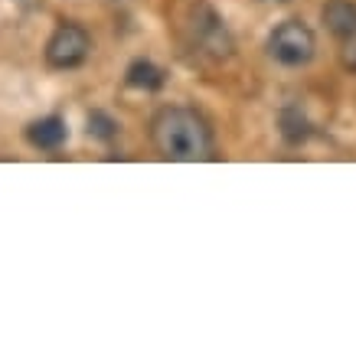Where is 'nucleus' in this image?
Segmentation results:
<instances>
[{"label":"nucleus","mask_w":356,"mask_h":356,"mask_svg":"<svg viewBox=\"0 0 356 356\" xmlns=\"http://www.w3.org/2000/svg\"><path fill=\"white\" fill-rule=\"evenodd\" d=\"M151 140L163 161H209L213 157V131L206 118L184 105H167L154 115L151 121Z\"/></svg>","instance_id":"f257e3e1"},{"label":"nucleus","mask_w":356,"mask_h":356,"mask_svg":"<svg viewBox=\"0 0 356 356\" xmlns=\"http://www.w3.org/2000/svg\"><path fill=\"white\" fill-rule=\"evenodd\" d=\"M317 53V36L307 23L301 20H284L278 23L268 36V56L275 63L288 65V69H301Z\"/></svg>","instance_id":"f03ea898"},{"label":"nucleus","mask_w":356,"mask_h":356,"mask_svg":"<svg viewBox=\"0 0 356 356\" xmlns=\"http://www.w3.org/2000/svg\"><path fill=\"white\" fill-rule=\"evenodd\" d=\"M92 53V36L86 26L65 20L53 30V36L46 40V63L53 69H79Z\"/></svg>","instance_id":"7ed1b4c3"},{"label":"nucleus","mask_w":356,"mask_h":356,"mask_svg":"<svg viewBox=\"0 0 356 356\" xmlns=\"http://www.w3.org/2000/svg\"><path fill=\"white\" fill-rule=\"evenodd\" d=\"M193 43L200 46V53H206L209 59H219V63L229 59L232 49H236L226 20L213 7H206V3H200L193 13Z\"/></svg>","instance_id":"20e7f679"},{"label":"nucleus","mask_w":356,"mask_h":356,"mask_svg":"<svg viewBox=\"0 0 356 356\" xmlns=\"http://www.w3.org/2000/svg\"><path fill=\"white\" fill-rule=\"evenodd\" d=\"M321 20L337 40H356V3L353 0H327Z\"/></svg>","instance_id":"39448f33"},{"label":"nucleus","mask_w":356,"mask_h":356,"mask_svg":"<svg viewBox=\"0 0 356 356\" xmlns=\"http://www.w3.org/2000/svg\"><path fill=\"white\" fill-rule=\"evenodd\" d=\"M65 138H69V128H65V121L59 115H46V118H36L26 128V140H30L33 147H40V151H56V147H63Z\"/></svg>","instance_id":"423d86ee"},{"label":"nucleus","mask_w":356,"mask_h":356,"mask_svg":"<svg viewBox=\"0 0 356 356\" xmlns=\"http://www.w3.org/2000/svg\"><path fill=\"white\" fill-rule=\"evenodd\" d=\"M124 82L131 88H140V92H157V88H163V69L154 65L151 59H134L124 72Z\"/></svg>","instance_id":"0eeeda50"},{"label":"nucleus","mask_w":356,"mask_h":356,"mask_svg":"<svg viewBox=\"0 0 356 356\" xmlns=\"http://www.w3.org/2000/svg\"><path fill=\"white\" fill-rule=\"evenodd\" d=\"M278 128H281V138L288 144H304L311 138V121L304 115L301 108H284L278 115Z\"/></svg>","instance_id":"6e6552de"},{"label":"nucleus","mask_w":356,"mask_h":356,"mask_svg":"<svg viewBox=\"0 0 356 356\" xmlns=\"http://www.w3.org/2000/svg\"><path fill=\"white\" fill-rule=\"evenodd\" d=\"M88 134H95L102 140H111L118 134V121L108 118L105 111H92V118H88Z\"/></svg>","instance_id":"1a4fd4ad"},{"label":"nucleus","mask_w":356,"mask_h":356,"mask_svg":"<svg viewBox=\"0 0 356 356\" xmlns=\"http://www.w3.org/2000/svg\"><path fill=\"white\" fill-rule=\"evenodd\" d=\"M340 59H343L346 69H353V72H356V43H350V40H346V46H343V53H340Z\"/></svg>","instance_id":"9d476101"}]
</instances>
